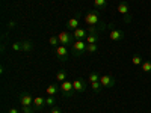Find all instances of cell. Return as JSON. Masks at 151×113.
<instances>
[{"label":"cell","mask_w":151,"mask_h":113,"mask_svg":"<svg viewBox=\"0 0 151 113\" xmlns=\"http://www.w3.org/2000/svg\"><path fill=\"white\" fill-rule=\"evenodd\" d=\"M85 23L88 26H101V27H109L110 24H106L101 21V15H100V11L98 9H94V11H88L85 14Z\"/></svg>","instance_id":"cell-1"},{"label":"cell","mask_w":151,"mask_h":113,"mask_svg":"<svg viewBox=\"0 0 151 113\" xmlns=\"http://www.w3.org/2000/svg\"><path fill=\"white\" fill-rule=\"evenodd\" d=\"M86 42L83 39H76L71 45V54L74 57H82L86 54Z\"/></svg>","instance_id":"cell-2"},{"label":"cell","mask_w":151,"mask_h":113,"mask_svg":"<svg viewBox=\"0 0 151 113\" xmlns=\"http://www.w3.org/2000/svg\"><path fill=\"white\" fill-rule=\"evenodd\" d=\"M58 38H59V44L60 45H73V42L76 41L74 39V36H73V32H68V30H64V32H60L59 35H58Z\"/></svg>","instance_id":"cell-3"},{"label":"cell","mask_w":151,"mask_h":113,"mask_svg":"<svg viewBox=\"0 0 151 113\" xmlns=\"http://www.w3.org/2000/svg\"><path fill=\"white\" fill-rule=\"evenodd\" d=\"M60 92L64 95V98H71L76 91H74V86H73V82L70 80H65L64 83H60Z\"/></svg>","instance_id":"cell-4"},{"label":"cell","mask_w":151,"mask_h":113,"mask_svg":"<svg viewBox=\"0 0 151 113\" xmlns=\"http://www.w3.org/2000/svg\"><path fill=\"white\" fill-rule=\"evenodd\" d=\"M100 83H101V86L104 87V89H110V87H113L116 84V80H115L113 75L104 74V75H100Z\"/></svg>","instance_id":"cell-5"},{"label":"cell","mask_w":151,"mask_h":113,"mask_svg":"<svg viewBox=\"0 0 151 113\" xmlns=\"http://www.w3.org/2000/svg\"><path fill=\"white\" fill-rule=\"evenodd\" d=\"M55 54H56V57H58L59 60H62V62H65V60L70 59V51H68V48H67L65 45H58V47L55 48Z\"/></svg>","instance_id":"cell-6"},{"label":"cell","mask_w":151,"mask_h":113,"mask_svg":"<svg viewBox=\"0 0 151 113\" xmlns=\"http://www.w3.org/2000/svg\"><path fill=\"white\" fill-rule=\"evenodd\" d=\"M109 29H110V32H109V38H110V41H113V42H118V41H122V39H124L125 33H124L121 29H113L112 24L109 26Z\"/></svg>","instance_id":"cell-7"},{"label":"cell","mask_w":151,"mask_h":113,"mask_svg":"<svg viewBox=\"0 0 151 113\" xmlns=\"http://www.w3.org/2000/svg\"><path fill=\"white\" fill-rule=\"evenodd\" d=\"M18 99H20V104H21V106L33 107V99H35V98H33L29 92H21L20 97H18Z\"/></svg>","instance_id":"cell-8"},{"label":"cell","mask_w":151,"mask_h":113,"mask_svg":"<svg viewBox=\"0 0 151 113\" xmlns=\"http://www.w3.org/2000/svg\"><path fill=\"white\" fill-rule=\"evenodd\" d=\"M73 86H74V91L76 94H83L86 91V82L83 79H76L73 80Z\"/></svg>","instance_id":"cell-9"},{"label":"cell","mask_w":151,"mask_h":113,"mask_svg":"<svg viewBox=\"0 0 151 113\" xmlns=\"http://www.w3.org/2000/svg\"><path fill=\"white\" fill-rule=\"evenodd\" d=\"M79 24H80V14H77L76 17H73V18H70L67 21V29L70 32H73V30H76L79 27Z\"/></svg>","instance_id":"cell-10"},{"label":"cell","mask_w":151,"mask_h":113,"mask_svg":"<svg viewBox=\"0 0 151 113\" xmlns=\"http://www.w3.org/2000/svg\"><path fill=\"white\" fill-rule=\"evenodd\" d=\"M59 91H60V84H58V83H52V84H48V86H47L45 94H47L48 97H55Z\"/></svg>","instance_id":"cell-11"},{"label":"cell","mask_w":151,"mask_h":113,"mask_svg":"<svg viewBox=\"0 0 151 113\" xmlns=\"http://www.w3.org/2000/svg\"><path fill=\"white\" fill-rule=\"evenodd\" d=\"M33 107H35V110H42L44 107H47L45 98H44V97H35V99H33Z\"/></svg>","instance_id":"cell-12"},{"label":"cell","mask_w":151,"mask_h":113,"mask_svg":"<svg viewBox=\"0 0 151 113\" xmlns=\"http://www.w3.org/2000/svg\"><path fill=\"white\" fill-rule=\"evenodd\" d=\"M89 35L86 32V29H82V27H77L76 30H73V36L74 39H86V36Z\"/></svg>","instance_id":"cell-13"},{"label":"cell","mask_w":151,"mask_h":113,"mask_svg":"<svg viewBox=\"0 0 151 113\" xmlns=\"http://www.w3.org/2000/svg\"><path fill=\"white\" fill-rule=\"evenodd\" d=\"M118 12H119V14H122V15L130 14V5L125 2V0H122L121 3H118Z\"/></svg>","instance_id":"cell-14"},{"label":"cell","mask_w":151,"mask_h":113,"mask_svg":"<svg viewBox=\"0 0 151 113\" xmlns=\"http://www.w3.org/2000/svg\"><path fill=\"white\" fill-rule=\"evenodd\" d=\"M101 30H106V27H101V26H88L86 27V32L92 33V35H98V32H101Z\"/></svg>","instance_id":"cell-15"},{"label":"cell","mask_w":151,"mask_h":113,"mask_svg":"<svg viewBox=\"0 0 151 113\" xmlns=\"http://www.w3.org/2000/svg\"><path fill=\"white\" fill-rule=\"evenodd\" d=\"M32 50H33V42L21 41V51H32Z\"/></svg>","instance_id":"cell-16"},{"label":"cell","mask_w":151,"mask_h":113,"mask_svg":"<svg viewBox=\"0 0 151 113\" xmlns=\"http://www.w3.org/2000/svg\"><path fill=\"white\" fill-rule=\"evenodd\" d=\"M94 6H95V9H106V6H107V0H94Z\"/></svg>","instance_id":"cell-17"},{"label":"cell","mask_w":151,"mask_h":113,"mask_svg":"<svg viewBox=\"0 0 151 113\" xmlns=\"http://www.w3.org/2000/svg\"><path fill=\"white\" fill-rule=\"evenodd\" d=\"M85 42H86V44H97V42H98V35H92V33H89V35L86 36Z\"/></svg>","instance_id":"cell-18"},{"label":"cell","mask_w":151,"mask_h":113,"mask_svg":"<svg viewBox=\"0 0 151 113\" xmlns=\"http://www.w3.org/2000/svg\"><path fill=\"white\" fill-rule=\"evenodd\" d=\"M88 82H89V83L100 82V75H98V72H97V71H92V72H89V75H88Z\"/></svg>","instance_id":"cell-19"},{"label":"cell","mask_w":151,"mask_h":113,"mask_svg":"<svg viewBox=\"0 0 151 113\" xmlns=\"http://www.w3.org/2000/svg\"><path fill=\"white\" fill-rule=\"evenodd\" d=\"M67 80V72L65 71H58V74H56V82L58 83H64Z\"/></svg>","instance_id":"cell-20"},{"label":"cell","mask_w":151,"mask_h":113,"mask_svg":"<svg viewBox=\"0 0 151 113\" xmlns=\"http://www.w3.org/2000/svg\"><path fill=\"white\" fill-rule=\"evenodd\" d=\"M98 50V45L97 44H88L86 45V54H94Z\"/></svg>","instance_id":"cell-21"},{"label":"cell","mask_w":151,"mask_h":113,"mask_svg":"<svg viewBox=\"0 0 151 113\" xmlns=\"http://www.w3.org/2000/svg\"><path fill=\"white\" fill-rule=\"evenodd\" d=\"M91 87H92V91H94L95 94H100V92H101V89H103V86H101V83H100V82L91 83Z\"/></svg>","instance_id":"cell-22"},{"label":"cell","mask_w":151,"mask_h":113,"mask_svg":"<svg viewBox=\"0 0 151 113\" xmlns=\"http://www.w3.org/2000/svg\"><path fill=\"white\" fill-rule=\"evenodd\" d=\"M48 44L52 45L53 48H56L58 45H60V44H59V38H58V36H50V38H48Z\"/></svg>","instance_id":"cell-23"},{"label":"cell","mask_w":151,"mask_h":113,"mask_svg":"<svg viewBox=\"0 0 151 113\" xmlns=\"http://www.w3.org/2000/svg\"><path fill=\"white\" fill-rule=\"evenodd\" d=\"M132 64L133 65H142V57H141V54H133V57H132Z\"/></svg>","instance_id":"cell-24"},{"label":"cell","mask_w":151,"mask_h":113,"mask_svg":"<svg viewBox=\"0 0 151 113\" xmlns=\"http://www.w3.org/2000/svg\"><path fill=\"white\" fill-rule=\"evenodd\" d=\"M45 104H47V107H55V104H56L55 97H48V95H47V98H45Z\"/></svg>","instance_id":"cell-25"},{"label":"cell","mask_w":151,"mask_h":113,"mask_svg":"<svg viewBox=\"0 0 151 113\" xmlns=\"http://www.w3.org/2000/svg\"><path fill=\"white\" fill-rule=\"evenodd\" d=\"M142 71L144 72H151V60L142 62Z\"/></svg>","instance_id":"cell-26"},{"label":"cell","mask_w":151,"mask_h":113,"mask_svg":"<svg viewBox=\"0 0 151 113\" xmlns=\"http://www.w3.org/2000/svg\"><path fill=\"white\" fill-rule=\"evenodd\" d=\"M21 112L23 113H35V107H26V106H21Z\"/></svg>","instance_id":"cell-27"},{"label":"cell","mask_w":151,"mask_h":113,"mask_svg":"<svg viewBox=\"0 0 151 113\" xmlns=\"http://www.w3.org/2000/svg\"><path fill=\"white\" fill-rule=\"evenodd\" d=\"M132 20H133L132 14H125V15H122V21H124V23H127V24H130V23H132Z\"/></svg>","instance_id":"cell-28"},{"label":"cell","mask_w":151,"mask_h":113,"mask_svg":"<svg viewBox=\"0 0 151 113\" xmlns=\"http://www.w3.org/2000/svg\"><path fill=\"white\" fill-rule=\"evenodd\" d=\"M11 48L14 50V51H20V50H21V42H18V41H17V42H14V44L11 45Z\"/></svg>","instance_id":"cell-29"},{"label":"cell","mask_w":151,"mask_h":113,"mask_svg":"<svg viewBox=\"0 0 151 113\" xmlns=\"http://www.w3.org/2000/svg\"><path fill=\"white\" fill-rule=\"evenodd\" d=\"M15 26H17V21H14V20H11V21L8 23V29H9V30H11V29H14Z\"/></svg>","instance_id":"cell-30"},{"label":"cell","mask_w":151,"mask_h":113,"mask_svg":"<svg viewBox=\"0 0 151 113\" xmlns=\"http://www.w3.org/2000/svg\"><path fill=\"white\" fill-rule=\"evenodd\" d=\"M50 113H62V110L59 109V107H52V109H50Z\"/></svg>","instance_id":"cell-31"},{"label":"cell","mask_w":151,"mask_h":113,"mask_svg":"<svg viewBox=\"0 0 151 113\" xmlns=\"http://www.w3.org/2000/svg\"><path fill=\"white\" fill-rule=\"evenodd\" d=\"M8 113H20V110H18V109H15V107H11V109L8 110Z\"/></svg>","instance_id":"cell-32"},{"label":"cell","mask_w":151,"mask_h":113,"mask_svg":"<svg viewBox=\"0 0 151 113\" xmlns=\"http://www.w3.org/2000/svg\"><path fill=\"white\" fill-rule=\"evenodd\" d=\"M150 30H151V24H150Z\"/></svg>","instance_id":"cell-33"},{"label":"cell","mask_w":151,"mask_h":113,"mask_svg":"<svg viewBox=\"0 0 151 113\" xmlns=\"http://www.w3.org/2000/svg\"><path fill=\"white\" fill-rule=\"evenodd\" d=\"M150 54H151V50H150Z\"/></svg>","instance_id":"cell-34"}]
</instances>
